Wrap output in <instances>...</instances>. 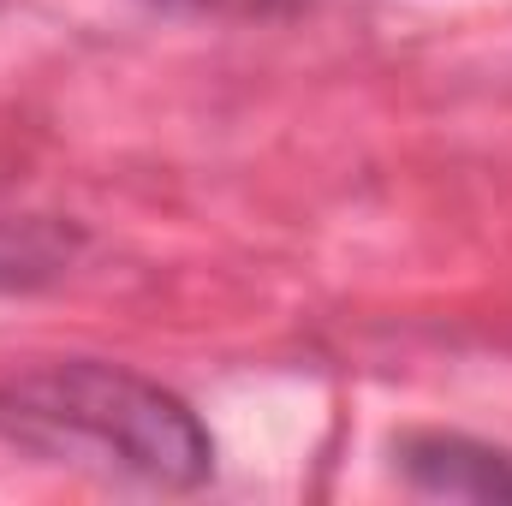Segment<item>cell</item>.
Instances as JSON below:
<instances>
[{
  "instance_id": "cell-2",
  "label": "cell",
  "mask_w": 512,
  "mask_h": 506,
  "mask_svg": "<svg viewBox=\"0 0 512 506\" xmlns=\"http://www.w3.org/2000/svg\"><path fill=\"white\" fill-rule=\"evenodd\" d=\"M399 471L411 489L441 495V501H512V453L489 447V441H471V435H405Z\"/></svg>"
},
{
  "instance_id": "cell-3",
  "label": "cell",
  "mask_w": 512,
  "mask_h": 506,
  "mask_svg": "<svg viewBox=\"0 0 512 506\" xmlns=\"http://www.w3.org/2000/svg\"><path fill=\"white\" fill-rule=\"evenodd\" d=\"M167 6H191V12H280L298 0H167Z\"/></svg>"
},
{
  "instance_id": "cell-1",
  "label": "cell",
  "mask_w": 512,
  "mask_h": 506,
  "mask_svg": "<svg viewBox=\"0 0 512 506\" xmlns=\"http://www.w3.org/2000/svg\"><path fill=\"white\" fill-rule=\"evenodd\" d=\"M0 429L54 459H96L137 483L197 489L215 477V441L197 411L120 364H48L0 387Z\"/></svg>"
}]
</instances>
